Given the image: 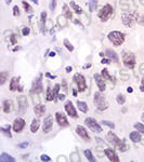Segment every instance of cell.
Wrapping results in <instances>:
<instances>
[{
	"instance_id": "53",
	"label": "cell",
	"mask_w": 144,
	"mask_h": 162,
	"mask_svg": "<svg viewBox=\"0 0 144 162\" xmlns=\"http://www.w3.org/2000/svg\"><path fill=\"white\" fill-rule=\"evenodd\" d=\"M57 97H59V100H64V98H65V95H64V94H59V96H57Z\"/></svg>"
},
{
	"instance_id": "57",
	"label": "cell",
	"mask_w": 144,
	"mask_h": 162,
	"mask_svg": "<svg viewBox=\"0 0 144 162\" xmlns=\"http://www.w3.org/2000/svg\"><path fill=\"white\" fill-rule=\"evenodd\" d=\"M91 67V64H86V65H84V69H87V68H90Z\"/></svg>"
},
{
	"instance_id": "49",
	"label": "cell",
	"mask_w": 144,
	"mask_h": 162,
	"mask_svg": "<svg viewBox=\"0 0 144 162\" xmlns=\"http://www.w3.org/2000/svg\"><path fill=\"white\" fill-rule=\"evenodd\" d=\"M11 43L12 44H17V39H15V35L11 34Z\"/></svg>"
},
{
	"instance_id": "33",
	"label": "cell",
	"mask_w": 144,
	"mask_h": 162,
	"mask_svg": "<svg viewBox=\"0 0 144 162\" xmlns=\"http://www.w3.org/2000/svg\"><path fill=\"white\" fill-rule=\"evenodd\" d=\"M88 5H89L90 12H93L95 9L98 8V0H89V3H88Z\"/></svg>"
},
{
	"instance_id": "56",
	"label": "cell",
	"mask_w": 144,
	"mask_h": 162,
	"mask_svg": "<svg viewBox=\"0 0 144 162\" xmlns=\"http://www.w3.org/2000/svg\"><path fill=\"white\" fill-rule=\"evenodd\" d=\"M140 68H141V70H140V73L143 74V75H144V64H142L141 66H140Z\"/></svg>"
},
{
	"instance_id": "23",
	"label": "cell",
	"mask_w": 144,
	"mask_h": 162,
	"mask_svg": "<svg viewBox=\"0 0 144 162\" xmlns=\"http://www.w3.org/2000/svg\"><path fill=\"white\" fill-rule=\"evenodd\" d=\"M0 130H1V132H2L3 134L6 135L7 137L12 138V134H11V125H10V124H6V125H2V127L0 128Z\"/></svg>"
},
{
	"instance_id": "29",
	"label": "cell",
	"mask_w": 144,
	"mask_h": 162,
	"mask_svg": "<svg viewBox=\"0 0 144 162\" xmlns=\"http://www.w3.org/2000/svg\"><path fill=\"white\" fill-rule=\"evenodd\" d=\"M57 24H59V26H61V27L67 26V19H66V17H65L64 15L57 16Z\"/></svg>"
},
{
	"instance_id": "28",
	"label": "cell",
	"mask_w": 144,
	"mask_h": 162,
	"mask_svg": "<svg viewBox=\"0 0 144 162\" xmlns=\"http://www.w3.org/2000/svg\"><path fill=\"white\" fill-rule=\"evenodd\" d=\"M39 125H40V122H39L38 119H34L32 124H30V132L32 133H36L38 131Z\"/></svg>"
},
{
	"instance_id": "64",
	"label": "cell",
	"mask_w": 144,
	"mask_h": 162,
	"mask_svg": "<svg viewBox=\"0 0 144 162\" xmlns=\"http://www.w3.org/2000/svg\"><path fill=\"white\" fill-rule=\"evenodd\" d=\"M141 3L142 4H144V0H141Z\"/></svg>"
},
{
	"instance_id": "11",
	"label": "cell",
	"mask_w": 144,
	"mask_h": 162,
	"mask_svg": "<svg viewBox=\"0 0 144 162\" xmlns=\"http://www.w3.org/2000/svg\"><path fill=\"white\" fill-rule=\"evenodd\" d=\"M25 120L23 118H17L13 122V131L15 133H21L25 127Z\"/></svg>"
},
{
	"instance_id": "5",
	"label": "cell",
	"mask_w": 144,
	"mask_h": 162,
	"mask_svg": "<svg viewBox=\"0 0 144 162\" xmlns=\"http://www.w3.org/2000/svg\"><path fill=\"white\" fill-rule=\"evenodd\" d=\"M122 59H124V65L127 68H129V69H133L134 68V66H136V56H134L133 53L125 52L124 56H122Z\"/></svg>"
},
{
	"instance_id": "37",
	"label": "cell",
	"mask_w": 144,
	"mask_h": 162,
	"mask_svg": "<svg viewBox=\"0 0 144 162\" xmlns=\"http://www.w3.org/2000/svg\"><path fill=\"white\" fill-rule=\"evenodd\" d=\"M63 42H64V46H66V49H67L68 51H69V52H73L74 51L73 44L69 42V40H68V39H64V41H63Z\"/></svg>"
},
{
	"instance_id": "58",
	"label": "cell",
	"mask_w": 144,
	"mask_h": 162,
	"mask_svg": "<svg viewBox=\"0 0 144 162\" xmlns=\"http://www.w3.org/2000/svg\"><path fill=\"white\" fill-rule=\"evenodd\" d=\"M141 91H144V78L142 79V86H141Z\"/></svg>"
},
{
	"instance_id": "38",
	"label": "cell",
	"mask_w": 144,
	"mask_h": 162,
	"mask_svg": "<svg viewBox=\"0 0 144 162\" xmlns=\"http://www.w3.org/2000/svg\"><path fill=\"white\" fill-rule=\"evenodd\" d=\"M46 100H48V102H51V100H53V95H52V90L50 86H48V89H47V97Z\"/></svg>"
},
{
	"instance_id": "8",
	"label": "cell",
	"mask_w": 144,
	"mask_h": 162,
	"mask_svg": "<svg viewBox=\"0 0 144 162\" xmlns=\"http://www.w3.org/2000/svg\"><path fill=\"white\" fill-rule=\"evenodd\" d=\"M27 100H26V96L24 95H20L17 97V110H19L20 115H24L26 113V110H27Z\"/></svg>"
},
{
	"instance_id": "10",
	"label": "cell",
	"mask_w": 144,
	"mask_h": 162,
	"mask_svg": "<svg viewBox=\"0 0 144 162\" xmlns=\"http://www.w3.org/2000/svg\"><path fill=\"white\" fill-rule=\"evenodd\" d=\"M121 21H122V24L128 27L133 26V24H134V17H133L132 14L129 13V12H122Z\"/></svg>"
},
{
	"instance_id": "44",
	"label": "cell",
	"mask_w": 144,
	"mask_h": 162,
	"mask_svg": "<svg viewBox=\"0 0 144 162\" xmlns=\"http://www.w3.org/2000/svg\"><path fill=\"white\" fill-rule=\"evenodd\" d=\"M13 15L14 16H19L20 15V10H19V7H17V5H14V8H13Z\"/></svg>"
},
{
	"instance_id": "7",
	"label": "cell",
	"mask_w": 144,
	"mask_h": 162,
	"mask_svg": "<svg viewBox=\"0 0 144 162\" xmlns=\"http://www.w3.org/2000/svg\"><path fill=\"white\" fill-rule=\"evenodd\" d=\"M84 123L87 124V127L89 128L91 131L95 133H101L102 132V128L101 125L98 123V121L95 120V119L91 118V117H87V118L84 119Z\"/></svg>"
},
{
	"instance_id": "31",
	"label": "cell",
	"mask_w": 144,
	"mask_h": 162,
	"mask_svg": "<svg viewBox=\"0 0 144 162\" xmlns=\"http://www.w3.org/2000/svg\"><path fill=\"white\" fill-rule=\"evenodd\" d=\"M84 156H86V158H87L89 161H91V162H95V161H97L95 157L92 154V152H91V150H90V149H86V150L84 151Z\"/></svg>"
},
{
	"instance_id": "32",
	"label": "cell",
	"mask_w": 144,
	"mask_h": 162,
	"mask_svg": "<svg viewBox=\"0 0 144 162\" xmlns=\"http://www.w3.org/2000/svg\"><path fill=\"white\" fill-rule=\"evenodd\" d=\"M60 84H55L54 86H53V89H52V95H53V100L54 102H57V97L59 96V92H60Z\"/></svg>"
},
{
	"instance_id": "27",
	"label": "cell",
	"mask_w": 144,
	"mask_h": 162,
	"mask_svg": "<svg viewBox=\"0 0 144 162\" xmlns=\"http://www.w3.org/2000/svg\"><path fill=\"white\" fill-rule=\"evenodd\" d=\"M14 162L15 159H14L13 157H11L10 154H6V152H2L1 156H0V162Z\"/></svg>"
},
{
	"instance_id": "59",
	"label": "cell",
	"mask_w": 144,
	"mask_h": 162,
	"mask_svg": "<svg viewBox=\"0 0 144 162\" xmlns=\"http://www.w3.org/2000/svg\"><path fill=\"white\" fill-rule=\"evenodd\" d=\"M73 95H74V96H77V90L76 89L73 90Z\"/></svg>"
},
{
	"instance_id": "20",
	"label": "cell",
	"mask_w": 144,
	"mask_h": 162,
	"mask_svg": "<svg viewBox=\"0 0 144 162\" xmlns=\"http://www.w3.org/2000/svg\"><path fill=\"white\" fill-rule=\"evenodd\" d=\"M34 111H35V115L37 117H42L44 111H46V107L44 105H41V104H38V105H36L34 107Z\"/></svg>"
},
{
	"instance_id": "42",
	"label": "cell",
	"mask_w": 144,
	"mask_h": 162,
	"mask_svg": "<svg viewBox=\"0 0 144 162\" xmlns=\"http://www.w3.org/2000/svg\"><path fill=\"white\" fill-rule=\"evenodd\" d=\"M77 156H79L77 152H73V154H72V156H71V160H72V161H80L79 157H77Z\"/></svg>"
},
{
	"instance_id": "14",
	"label": "cell",
	"mask_w": 144,
	"mask_h": 162,
	"mask_svg": "<svg viewBox=\"0 0 144 162\" xmlns=\"http://www.w3.org/2000/svg\"><path fill=\"white\" fill-rule=\"evenodd\" d=\"M55 118H57V124H59L61 128H65V127H68V125H69V122H68V120L66 119V117L64 116L62 112H57V113H55Z\"/></svg>"
},
{
	"instance_id": "35",
	"label": "cell",
	"mask_w": 144,
	"mask_h": 162,
	"mask_svg": "<svg viewBox=\"0 0 144 162\" xmlns=\"http://www.w3.org/2000/svg\"><path fill=\"white\" fill-rule=\"evenodd\" d=\"M71 7H72V9H73L75 12H76L77 14H81L82 13V9L79 7V5H77L76 3L74 2V1H72L71 2Z\"/></svg>"
},
{
	"instance_id": "39",
	"label": "cell",
	"mask_w": 144,
	"mask_h": 162,
	"mask_svg": "<svg viewBox=\"0 0 144 162\" xmlns=\"http://www.w3.org/2000/svg\"><path fill=\"white\" fill-rule=\"evenodd\" d=\"M22 3H23V7H24V9H25V12H28V13L33 12V8H32V7H30L26 1H23Z\"/></svg>"
},
{
	"instance_id": "24",
	"label": "cell",
	"mask_w": 144,
	"mask_h": 162,
	"mask_svg": "<svg viewBox=\"0 0 144 162\" xmlns=\"http://www.w3.org/2000/svg\"><path fill=\"white\" fill-rule=\"evenodd\" d=\"M130 140H132L133 143H139L141 140V135H140V132L139 131H134V132H131L130 135H129Z\"/></svg>"
},
{
	"instance_id": "25",
	"label": "cell",
	"mask_w": 144,
	"mask_h": 162,
	"mask_svg": "<svg viewBox=\"0 0 144 162\" xmlns=\"http://www.w3.org/2000/svg\"><path fill=\"white\" fill-rule=\"evenodd\" d=\"M77 107H78V109L81 112H88V110H89V107H88L87 103L82 102V100H77Z\"/></svg>"
},
{
	"instance_id": "13",
	"label": "cell",
	"mask_w": 144,
	"mask_h": 162,
	"mask_svg": "<svg viewBox=\"0 0 144 162\" xmlns=\"http://www.w3.org/2000/svg\"><path fill=\"white\" fill-rule=\"evenodd\" d=\"M65 110H66V112H67V115L69 117H72V118H78V113H77L76 109H75V107H74V105H73V103H72L71 100L66 102Z\"/></svg>"
},
{
	"instance_id": "3",
	"label": "cell",
	"mask_w": 144,
	"mask_h": 162,
	"mask_svg": "<svg viewBox=\"0 0 144 162\" xmlns=\"http://www.w3.org/2000/svg\"><path fill=\"white\" fill-rule=\"evenodd\" d=\"M109 39L111 42L114 43L115 46H121L124 41H125V34L118 32V30H114V32H111L109 34Z\"/></svg>"
},
{
	"instance_id": "47",
	"label": "cell",
	"mask_w": 144,
	"mask_h": 162,
	"mask_svg": "<svg viewBox=\"0 0 144 162\" xmlns=\"http://www.w3.org/2000/svg\"><path fill=\"white\" fill-rule=\"evenodd\" d=\"M41 161H51V158H50L49 156H47V154H42V156L40 157Z\"/></svg>"
},
{
	"instance_id": "6",
	"label": "cell",
	"mask_w": 144,
	"mask_h": 162,
	"mask_svg": "<svg viewBox=\"0 0 144 162\" xmlns=\"http://www.w3.org/2000/svg\"><path fill=\"white\" fill-rule=\"evenodd\" d=\"M74 81L77 86V90L79 92H84V90L87 89V83H86V78L81 74H75L74 75Z\"/></svg>"
},
{
	"instance_id": "62",
	"label": "cell",
	"mask_w": 144,
	"mask_h": 162,
	"mask_svg": "<svg viewBox=\"0 0 144 162\" xmlns=\"http://www.w3.org/2000/svg\"><path fill=\"white\" fill-rule=\"evenodd\" d=\"M142 121H144V112L142 113Z\"/></svg>"
},
{
	"instance_id": "52",
	"label": "cell",
	"mask_w": 144,
	"mask_h": 162,
	"mask_svg": "<svg viewBox=\"0 0 144 162\" xmlns=\"http://www.w3.org/2000/svg\"><path fill=\"white\" fill-rule=\"evenodd\" d=\"M46 77H49L50 79H54V78H55V76L51 75L50 73H46Z\"/></svg>"
},
{
	"instance_id": "60",
	"label": "cell",
	"mask_w": 144,
	"mask_h": 162,
	"mask_svg": "<svg viewBox=\"0 0 144 162\" xmlns=\"http://www.w3.org/2000/svg\"><path fill=\"white\" fill-rule=\"evenodd\" d=\"M127 92H129V93H132V92H133V89H132V88H128V89H127Z\"/></svg>"
},
{
	"instance_id": "45",
	"label": "cell",
	"mask_w": 144,
	"mask_h": 162,
	"mask_svg": "<svg viewBox=\"0 0 144 162\" xmlns=\"http://www.w3.org/2000/svg\"><path fill=\"white\" fill-rule=\"evenodd\" d=\"M29 32H30V29L28 28V27H24L22 29V34L24 36H27V35H29Z\"/></svg>"
},
{
	"instance_id": "22",
	"label": "cell",
	"mask_w": 144,
	"mask_h": 162,
	"mask_svg": "<svg viewBox=\"0 0 144 162\" xmlns=\"http://www.w3.org/2000/svg\"><path fill=\"white\" fill-rule=\"evenodd\" d=\"M11 109H12V100H3V105H2L3 112H6V113L11 112Z\"/></svg>"
},
{
	"instance_id": "19",
	"label": "cell",
	"mask_w": 144,
	"mask_h": 162,
	"mask_svg": "<svg viewBox=\"0 0 144 162\" xmlns=\"http://www.w3.org/2000/svg\"><path fill=\"white\" fill-rule=\"evenodd\" d=\"M20 86V77H13L10 81V90L17 91Z\"/></svg>"
},
{
	"instance_id": "43",
	"label": "cell",
	"mask_w": 144,
	"mask_h": 162,
	"mask_svg": "<svg viewBox=\"0 0 144 162\" xmlns=\"http://www.w3.org/2000/svg\"><path fill=\"white\" fill-rule=\"evenodd\" d=\"M55 7H57V0H51V2H50V10L54 11Z\"/></svg>"
},
{
	"instance_id": "34",
	"label": "cell",
	"mask_w": 144,
	"mask_h": 162,
	"mask_svg": "<svg viewBox=\"0 0 144 162\" xmlns=\"http://www.w3.org/2000/svg\"><path fill=\"white\" fill-rule=\"evenodd\" d=\"M9 77V74L7 71H2V73H0V84L3 86L5 82L7 81V78Z\"/></svg>"
},
{
	"instance_id": "36",
	"label": "cell",
	"mask_w": 144,
	"mask_h": 162,
	"mask_svg": "<svg viewBox=\"0 0 144 162\" xmlns=\"http://www.w3.org/2000/svg\"><path fill=\"white\" fill-rule=\"evenodd\" d=\"M116 100H117V103H118V104H120V105H122V104H125V102H126V97H125V95L121 94V93H119V94L117 95Z\"/></svg>"
},
{
	"instance_id": "9",
	"label": "cell",
	"mask_w": 144,
	"mask_h": 162,
	"mask_svg": "<svg viewBox=\"0 0 144 162\" xmlns=\"http://www.w3.org/2000/svg\"><path fill=\"white\" fill-rule=\"evenodd\" d=\"M41 77H42V75H39L37 78L34 80L33 82V86H32V90H30V93L32 94H39V93H41L42 92V83H41Z\"/></svg>"
},
{
	"instance_id": "21",
	"label": "cell",
	"mask_w": 144,
	"mask_h": 162,
	"mask_svg": "<svg viewBox=\"0 0 144 162\" xmlns=\"http://www.w3.org/2000/svg\"><path fill=\"white\" fill-rule=\"evenodd\" d=\"M105 54L109 56V59H112V61H114V62H118L119 61V57H118V55H117V53L115 51H113V50H111V49H107L105 52Z\"/></svg>"
},
{
	"instance_id": "26",
	"label": "cell",
	"mask_w": 144,
	"mask_h": 162,
	"mask_svg": "<svg viewBox=\"0 0 144 162\" xmlns=\"http://www.w3.org/2000/svg\"><path fill=\"white\" fill-rule=\"evenodd\" d=\"M101 75H102V77H103L104 79H106V80H109V81H111V82H113V83H115L114 77H112V76L109 75L107 68H104V69H102V71H101Z\"/></svg>"
},
{
	"instance_id": "17",
	"label": "cell",
	"mask_w": 144,
	"mask_h": 162,
	"mask_svg": "<svg viewBox=\"0 0 144 162\" xmlns=\"http://www.w3.org/2000/svg\"><path fill=\"white\" fill-rule=\"evenodd\" d=\"M76 133L81 138H84V140H88V142L90 140V136H89V134L87 133V130L84 129L82 125H77V127H76Z\"/></svg>"
},
{
	"instance_id": "2",
	"label": "cell",
	"mask_w": 144,
	"mask_h": 162,
	"mask_svg": "<svg viewBox=\"0 0 144 162\" xmlns=\"http://www.w3.org/2000/svg\"><path fill=\"white\" fill-rule=\"evenodd\" d=\"M93 102H94V106L98 108L99 110L103 111L105 109H107L109 107V103L106 100V98L104 97V95H102V93L100 92H95L94 97H93Z\"/></svg>"
},
{
	"instance_id": "51",
	"label": "cell",
	"mask_w": 144,
	"mask_h": 162,
	"mask_svg": "<svg viewBox=\"0 0 144 162\" xmlns=\"http://www.w3.org/2000/svg\"><path fill=\"white\" fill-rule=\"evenodd\" d=\"M102 64H109V63H111V59H106V58H103L102 59Z\"/></svg>"
},
{
	"instance_id": "46",
	"label": "cell",
	"mask_w": 144,
	"mask_h": 162,
	"mask_svg": "<svg viewBox=\"0 0 144 162\" xmlns=\"http://www.w3.org/2000/svg\"><path fill=\"white\" fill-rule=\"evenodd\" d=\"M28 145H29L28 142H23V143H20L19 145H17V147H20V148H26Z\"/></svg>"
},
{
	"instance_id": "54",
	"label": "cell",
	"mask_w": 144,
	"mask_h": 162,
	"mask_svg": "<svg viewBox=\"0 0 144 162\" xmlns=\"http://www.w3.org/2000/svg\"><path fill=\"white\" fill-rule=\"evenodd\" d=\"M57 161H67V159H65L64 157H60V158H57Z\"/></svg>"
},
{
	"instance_id": "48",
	"label": "cell",
	"mask_w": 144,
	"mask_h": 162,
	"mask_svg": "<svg viewBox=\"0 0 144 162\" xmlns=\"http://www.w3.org/2000/svg\"><path fill=\"white\" fill-rule=\"evenodd\" d=\"M136 21H138V23L140 25H144V15H142L141 17L138 15V17H136Z\"/></svg>"
},
{
	"instance_id": "61",
	"label": "cell",
	"mask_w": 144,
	"mask_h": 162,
	"mask_svg": "<svg viewBox=\"0 0 144 162\" xmlns=\"http://www.w3.org/2000/svg\"><path fill=\"white\" fill-rule=\"evenodd\" d=\"M32 1H33V2H35V4H38V3H39L38 0H32Z\"/></svg>"
},
{
	"instance_id": "18",
	"label": "cell",
	"mask_w": 144,
	"mask_h": 162,
	"mask_svg": "<svg viewBox=\"0 0 144 162\" xmlns=\"http://www.w3.org/2000/svg\"><path fill=\"white\" fill-rule=\"evenodd\" d=\"M41 19H40V30L41 32H44V35L46 34L47 28H46V20H47V12H41L40 14Z\"/></svg>"
},
{
	"instance_id": "1",
	"label": "cell",
	"mask_w": 144,
	"mask_h": 162,
	"mask_svg": "<svg viewBox=\"0 0 144 162\" xmlns=\"http://www.w3.org/2000/svg\"><path fill=\"white\" fill-rule=\"evenodd\" d=\"M107 140H109V143L113 145V147L117 148L121 152H125V151L128 150V146L126 145L125 140H121L114 132H109L107 133Z\"/></svg>"
},
{
	"instance_id": "41",
	"label": "cell",
	"mask_w": 144,
	"mask_h": 162,
	"mask_svg": "<svg viewBox=\"0 0 144 162\" xmlns=\"http://www.w3.org/2000/svg\"><path fill=\"white\" fill-rule=\"evenodd\" d=\"M101 123L103 124V125H106V127L111 128V129H114V128H115V124L113 123V122H111V121H107V120H103Z\"/></svg>"
},
{
	"instance_id": "50",
	"label": "cell",
	"mask_w": 144,
	"mask_h": 162,
	"mask_svg": "<svg viewBox=\"0 0 144 162\" xmlns=\"http://www.w3.org/2000/svg\"><path fill=\"white\" fill-rule=\"evenodd\" d=\"M74 23H75L76 25H78V26L80 27V28H82V29H84V26H82V24L78 21V20H75V21H74Z\"/></svg>"
},
{
	"instance_id": "12",
	"label": "cell",
	"mask_w": 144,
	"mask_h": 162,
	"mask_svg": "<svg viewBox=\"0 0 144 162\" xmlns=\"http://www.w3.org/2000/svg\"><path fill=\"white\" fill-rule=\"evenodd\" d=\"M53 127V118L52 116H47L44 120V125H42V131L44 133H49Z\"/></svg>"
},
{
	"instance_id": "4",
	"label": "cell",
	"mask_w": 144,
	"mask_h": 162,
	"mask_svg": "<svg viewBox=\"0 0 144 162\" xmlns=\"http://www.w3.org/2000/svg\"><path fill=\"white\" fill-rule=\"evenodd\" d=\"M113 14V7L111 4H105L102 7L100 11H99L98 16L99 19L101 20V22H106L109 21V19Z\"/></svg>"
},
{
	"instance_id": "55",
	"label": "cell",
	"mask_w": 144,
	"mask_h": 162,
	"mask_svg": "<svg viewBox=\"0 0 144 162\" xmlns=\"http://www.w3.org/2000/svg\"><path fill=\"white\" fill-rule=\"evenodd\" d=\"M72 70H73V68H72L71 66H67V67H66V73H71Z\"/></svg>"
},
{
	"instance_id": "15",
	"label": "cell",
	"mask_w": 144,
	"mask_h": 162,
	"mask_svg": "<svg viewBox=\"0 0 144 162\" xmlns=\"http://www.w3.org/2000/svg\"><path fill=\"white\" fill-rule=\"evenodd\" d=\"M104 152H105L106 157L109 158V161H113V162H118V161H119V157L117 156L116 151H115L114 149L106 148V149H104Z\"/></svg>"
},
{
	"instance_id": "40",
	"label": "cell",
	"mask_w": 144,
	"mask_h": 162,
	"mask_svg": "<svg viewBox=\"0 0 144 162\" xmlns=\"http://www.w3.org/2000/svg\"><path fill=\"white\" fill-rule=\"evenodd\" d=\"M134 128H136L140 133H144V124L143 123H139L138 122V123L134 124Z\"/></svg>"
},
{
	"instance_id": "16",
	"label": "cell",
	"mask_w": 144,
	"mask_h": 162,
	"mask_svg": "<svg viewBox=\"0 0 144 162\" xmlns=\"http://www.w3.org/2000/svg\"><path fill=\"white\" fill-rule=\"evenodd\" d=\"M94 80H95V83L97 86H99V90L101 92H104L106 89V86H105V82H104V78L102 77V75H99V74H95L94 75Z\"/></svg>"
},
{
	"instance_id": "63",
	"label": "cell",
	"mask_w": 144,
	"mask_h": 162,
	"mask_svg": "<svg viewBox=\"0 0 144 162\" xmlns=\"http://www.w3.org/2000/svg\"><path fill=\"white\" fill-rule=\"evenodd\" d=\"M11 1H12V0H7V3L9 4V3H11Z\"/></svg>"
},
{
	"instance_id": "30",
	"label": "cell",
	"mask_w": 144,
	"mask_h": 162,
	"mask_svg": "<svg viewBox=\"0 0 144 162\" xmlns=\"http://www.w3.org/2000/svg\"><path fill=\"white\" fill-rule=\"evenodd\" d=\"M63 12H64V16H65L66 19H69L71 20L73 17V13H72L71 9L68 8L67 4H64L63 5Z\"/></svg>"
}]
</instances>
